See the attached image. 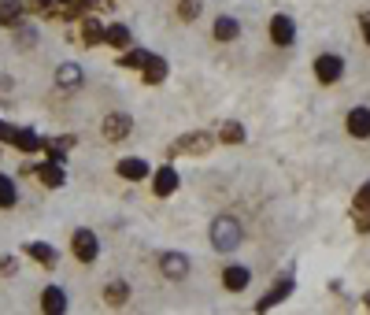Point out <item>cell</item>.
Here are the masks:
<instances>
[{"label": "cell", "mask_w": 370, "mask_h": 315, "mask_svg": "<svg viewBox=\"0 0 370 315\" xmlns=\"http://www.w3.org/2000/svg\"><path fill=\"white\" fill-rule=\"evenodd\" d=\"M348 134L352 138H370V108H352V115H348Z\"/></svg>", "instance_id": "52a82bcc"}, {"label": "cell", "mask_w": 370, "mask_h": 315, "mask_svg": "<svg viewBox=\"0 0 370 315\" xmlns=\"http://www.w3.org/2000/svg\"><path fill=\"white\" fill-rule=\"evenodd\" d=\"M241 238H245V230L233 215H219L211 222V245H215L219 253H233V248L241 245Z\"/></svg>", "instance_id": "6da1fadb"}, {"label": "cell", "mask_w": 370, "mask_h": 315, "mask_svg": "<svg viewBox=\"0 0 370 315\" xmlns=\"http://www.w3.org/2000/svg\"><path fill=\"white\" fill-rule=\"evenodd\" d=\"M118 175H123V178H130V182H137V178H144V175H149V163H144V160H118Z\"/></svg>", "instance_id": "9a60e30c"}, {"label": "cell", "mask_w": 370, "mask_h": 315, "mask_svg": "<svg viewBox=\"0 0 370 315\" xmlns=\"http://www.w3.org/2000/svg\"><path fill=\"white\" fill-rule=\"evenodd\" d=\"M174 189H178V170L160 167V175H156V196H170Z\"/></svg>", "instance_id": "8fae6325"}, {"label": "cell", "mask_w": 370, "mask_h": 315, "mask_svg": "<svg viewBox=\"0 0 370 315\" xmlns=\"http://www.w3.org/2000/svg\"><path fill=\"white\" fill-rule=\"evenodd\" d=\"M270 37H274V45H293L296 22L289 19V15H274V19H270Z\"/></svg>", "instance_id": "5b68a950"}, {"label": "cell", "mask_w": 370, "mask_h": 315, "mask_svg": "<svg viewBox=\"0 0 370 315\" xmlns=\"http://www.w3.org/2000/svg\"><path fill=\"white\" fill-rule=\"evenodd\" d=\"M363 37H366V45H370V15L363 19Z\"/></svg>", "instance_id": "4dcf8cb0"}, {"label": "cell", "mask_w": 370, "mask_h": 315, "mask_svg": "<svg viewBox=\"0 0 370 315\" xmlns=\"http://www.w3.org/2000/svg\"><path fill=\"white\" fill-rule=\"evenodd\" d=\"M41 308L52 311V315H60L63 308H67V293H63L60 286H48V290L41 293Z\"/></svg>", "instance_id": "9c48e42d"}, {"label": "cell", "mask_w": 370, "mask_h": 315, "mask_svg": "<svg viewBox=\"0 0 370 315\" xmlns=\"http://www.w3.org/2000/svg\"><path fill=\"white\" fill-rule=\"evenodd\" d=\"M71 248H74V256L82 260V264H92V260L100 256V241H97V234H92V230H74Z\"/></svg>", "instance_id": "7a4b0ae2"}, {"label": "cell", "mask_w": 370, "mask_h": 315, "mask_svg": "<svg viewBox=\"0 0 370 315\" xmlns=\"http://www.w3.org/2000/svg\"><path fill=\"white\" fill-rule=\"evenodd\" d=\"M237 34H241L237 19H230V15H219V19H215V37H219V41H233Z\"/></svg>", "instance_id": "2e32d148"}, {"label": "cell", "mask_w": 370, "mask_h": 315, "mask_svg": "<svg viewBox=\"0 0 370 315\" xmlns=\"http://www.w3.org/2000/svg\"><path fill=\"white\" fill-rule=\"evenodd\" d=\"M144 60H149V52H144V48H130L118 63H123V67H144Z\"/></svg>", "instance_id": "cb8c5ba5"}, {"label": "cell", "mask_w": 370, "mask_h": 315, "mask_svg": "<svg viewBox=\"0 0 370 315\" xmlns=\"http://www.w3.org/2000/svg\"><path fill=\"white\" fill-rule=\"evenodd\" d=\"M355 212H359V227L366 230L370 227V182L355 193Z\"/></svg>", "instance_id": "d6986e66"}, {"label": "cell", "mask_w": 370, "mask_h": 315, "mask_svg": "<svg viewBox=\"0 0 370 315\" xmlns=\"http://www.w3.org/2000/svg\"><path fill=\"white\" fill-rule=\"evenodd\" d=\"M82 30H85V34H82V37H85V45H100V41H104V26H100V22H92V19H89Z\"/></svg>", "instance_id": "603a6c76"}, {"label": "cell", "mask_w": 370, "mask_h": 315, "mask_svg": "<svg viewBox=\"0 0 370 315\" xmlns=\"http://www.w3.org/2000/svg\"><path fill=\"white\" fill-rule=\"evenodd\" d=\"M60 4H74V0H60Z\"/></svg>", "instance_id": "d6a6232c"}, {"label": "cell", "mask_w": 370, "mask_h": 315, "mask_svg": "<svg viewBox=\"0 0 370 315\" xmlns=\"http://www.w3.org/2000/svg\"><path fill=\"white\" fill-rule=\"evenodd\" d=\"M108 300H111V304H123V300H126V286L123 282H111L108 286Z\"/></svg>", "instance_id": "4316f807"}, {"label": "cell", "mask_w": 370, "mask_h": 315, "mask_svg": "<svg viewBox=\"0 0 370 315\" xmlns=\"http://www.w3.org/2000/svg\"><path fill=\"white\" fill-rule=\"evenodd\" d=\"M130 130H134V119H130V115H123V112H115V115H108V119H104V138H108V141H123Z\"/></svg>", "instance_id": "277c9868"}, {"label": "cell", "mask_w": 370, "mask_h": 315, "mask_svg": "<svg viewBox=\"0 0 370 315\" xmlns=\"http://www.w3.org/2000/svg\"><path fill=\"white\" fill-rule=\"evenodd\" d=\"M37 178H41V182H45V186H52V189H60V186H63V167H60L56 160H52V163H45L41 170H37Z\"/></svg>", "instance_id": "ac0fdd59"}, {"label": "cell", "mask_w": 370, "mask_h": 315, "mask_svg": "<svg viewBox=\"0 0 370 315\" xmlns=\"http://www.w3.org/2000/svg\"><path fill=\"white\" fill-rule=\"evenodd\" d=\"M56 82H60L63 89L78 86V82H82V67H78V63H63V67L56 71Z\"/></svg>", "instance_id": "e0dca14e"}, {"label": "cell", "mask_w": 370, "mask_h": 315, "mask_svg": "<svg viewBox=\"0 0 370 315\" xmlns=\"http://www.w3.org/2000/svg\"><path fill=\"white\" fill-rule=\"evenodd\" d=\"M26 253H30L34 260H37V264H56V248H52V245H41V241H37V245H30V248H26Z\"/></svg>", "instance_id": "44dd1931"}, {"label": "cell", "mask_w": 370, "mask_h": 315, "mask_svg": "<svg viewBox=\"0 0 370 315\" xmlns=\"http://www.w3.org/2000/svg\"><path fill=\"white\" fill-rule=\"evenodd\" d=\"M19 4H0V22H15L19 19Z\"/></svg>", "instance_id": "83f0119b"}, {"label": "cell", "mask_w": 370, "mask_h": 315, "mask_svg": "<svg viewBox=\"0 0 370 315\" xmlns=\"http://www.w3.org/2000/svg\"><path fill=\"white\" fill-rule=\"evenodd\" d=\"M222 141H245V130L241 126H237V123H226V126H222V134H219Z\"/></svg>", "instance_id": "484cf974"}, {"label": "cell", "mask_w": 370, "mask_h": 315, "mask_svg": "<svg viewBox=\"0 0 370 315\" xmlns=\"http://www.w3.org/2000/svg\"><path fill=\"white\" fill-rule=\"evenodd\" d=\"M315 74H319V82H337L341 74H345V60L341 56H334V52H326V56H319L315 60Z\"/></svg>", "instance_id": "3957f363"}, {"label": "cell", "mask_w": 370, "mask_h": 315, "mask_svg": "<svg viewBox=\"0 0 370 315\" xmlns=\"http://www.w3.org/2000/svg\"><path fill=\"white\" fill-rule=\"evenodd\" d=\"M248 267H241V264H233V267H226V274H222V282H226V290H233V293H241L245 286H248Z\"/></svg>", "instance_id": "30bf717a"}, {"label": "cell", "mask_w": 370, "mask_h": 315, "mask_svg": "<svg viewBox=\"0 0 370 315\" xmlns=\"http://www.w3.org/2000/svg\"><path fill=\"white\" fill-rule=\"evenodd\" d=\"M163 78H167V60L163 56H149V60H144V82L156 86V82H163Z\"/></svg>", "instance_id": "7c38bea8"}, {"label": "cell", "mask_w": 370, "mask_h": 315, "mask_svg": "<svg viewBox=\"0 0 370 315\" xmlns=\"http://www.w3.org/2000/svg\"><path fill=\"white\" fill-rule=\"evenodd\" d=\"M104 41L115 45V48H126V45H130V30H126L123 22H115V26H108V30H104Z\"/></svg>", "instance_id": "ffe728a7"}, {"label": "cell", "mask_w": 370, "mask_h": 315, "mask_svg": "<svg viewBox=\"0 0 370 315\" xmlns=\"http://www.w3.org/2000/svg\"><path fill=\"white\" fill-rule=\"evenodd\" d=\"M30 4H34V8H48V0H30Z\"/></svg>", "instance_id": "1f68e13d"}, {"label": "cell", "mask_w": 370, "mask_h": 315, "mask_svg": "<svg viewBox=\"0 0 370 315\" xmlns=\"http://www.w3.org/2000/svg\"><path fill=\"white\" fill-rule=\"evenodd\" d=\"M160 267H163L167 279H185V271H189V260H185L181 253H163Z\"/></svg>", "instance_id": "8992f818"}, {"label": "cell", "mask_w": 370, "mask_h": 315, "mask_svg": "<svg viewBox=\"0 0 370 315\" xmlns=\"http://www.w3.org/2000/svg\"><path fill=\"white\" fill-rule=\"evenodd\" d=\"M15 182H11L8 175H0V208H15Z\"/></svg>", "instance_id": "7402d4cb"}, {"label": "cell", "mask_w": 370, "mask_h": 315, "mask_svg": "<svg viewBox=\"0 0 370 315\" xmlns=\"http://www.w3.org/2000/svg\"><path fill=\"white\" fill-rule=\"evenodd\" d=\"M289 293H293V279H285L282 286H274V290L259 300V311H267V308H274V304H282V300H285Z\"/></svg>", "instance_id": "5bb4252c"}, {"label": "cell", "mask_w": 370, "mask_h": 315, "mask_svg": "<svg viewBox=\"0 0 370 315\" xmlns=\"http://www.w3.org/2000/svg\"><path fill=\"white\" fill-rule=\"evenodd\" d=\"M200 8H204V4H200V0H181V8H178V15H181L185 22H193L196 15H200Z\"/></svg>", "instance_id": "d4e9b609"}, {"label": "cell", "mask_w": 370, "mask_h": 315, "mask_svg": "<svg viewBox=\"0 0 370 315\" xmlns=\"http://www.w3.org/2000/svg\"><path fill=\"white\" fill-rule=\"evenodd\" d=\"M207 145H211L207 134H185V138L174 141V149H170V152H207Z\"/></svg>", "instance_id": "ba28073f"}, {"label": "cell", "mask_w": 370, "mask_h": 315, "mask_svg": "<svg viewBox=\"0 0 370 315\" xmlns=\"http://www.w3.org/2000/svg\"><path fill=\"white\" fill-rule=\"evenodd\" d=\"M15 138V126H8V123H0V141H11Z\"/></svg>", "instance_id": "f1b7e54d"}, {"label": "cell", "mask_w": 370, "mask_h": 315, "mask_svg": "<svg viewBox=\"0 0 370 315\" xmlns=\"http://www.w3.org/2000/svg\"><path fill=\"white\" fill-rule=\"evenodd\" d=\"M11 145L22 149V152H37V149H45V141L34 134V130H15V138H11Z\"/></svg>", "instance_id": "4fadbf2b"}, {"label": "cell", "mask_w": 370, "mask_h": 315, "mask_svg": "<svg viewBox=\"0 0 370 315\" xmlns=\"http://www.w3.org/2000/svg\"><path fill=\"white\" fill-rule=\"evenodd\" d=\"M0 271L11 274V271H15V260H8V256H4V260H0Z\"/></svg>", "instance_id": "f546056e"}]
</instances>
